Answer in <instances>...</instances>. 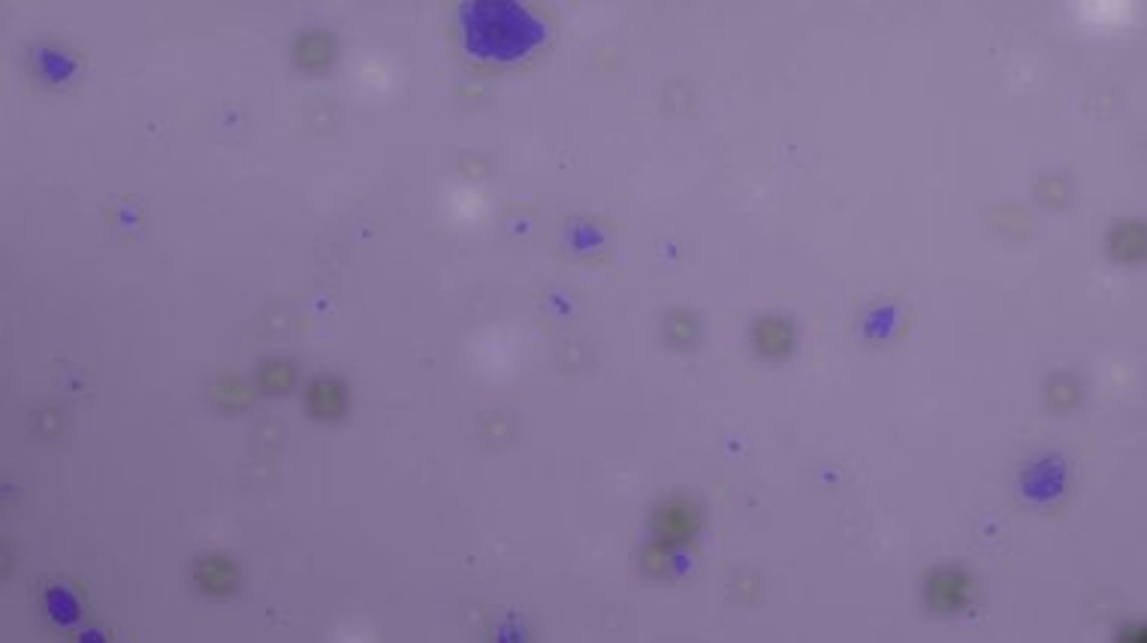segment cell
Returning <instances> with one entry per match:
<instances>
[{"instance_id": "6da1fadb", "label": "cell", "mask_w": 1147, "mask_h": 643, "mask_svg": "<svg viewBox=\"0 0 1147 643\" xmlns=\"http://www.w3.org/2000/svg\"><path fill=\"white\" fill-rule=\"evenodd\" d=\"M698 526H701V514L683 496L665 499L659 508H655V514H652V535H655V541L671 547V550H680V547L692 544L695 535H698Z\"/></svg>"}, {"instance_id": "7a4b0ae2", "label": "cell", "mask_w": 1147, "mask_h": 643, "mask_svg": "<svg viewBox=\"0 0 1147 643\" xmlns=\"http://www.w3.org/2000/svg\"><path fill=\"white\" fill-rule=\"evenodd\" d=\"M927 598L936 610H963L972 598V580L960 568H939L927 580Z\"/></svg>"}, {"instance_id": "3957f363", "label": "cell", "mask_w": 1147, "mask_h": 643, "mask_svg": "<svg viewBox=\"0 0 1147 643\" xmlns=\"http://www.w3.org/2000/svg\"><path fill=\"white\" fill-rule=\"evenodd\" d=\"M194 583L200 586V592L206 595H215V598H224V595H233L236 586H239V568L233 559H227L224 553H209V556H200L197 565H194Z\"/></svg>"}, {"instance_id": "277c9868", "label": "cell", "mask_w": 1147, "mask_h": 643, "mask_svg": "<svg viewBox=\"0 0 1147 643\" xmlns=\"http://www.w3.org/2000/svg\"><path fill=\"white\" fill-rule=\"evenodd\" d=\"M305 411L314 420H339L348 411V390L336 378H314L305 390Z\"/></svg>"}, {"instance_id": "5b68a950", "label": "cell", "mask_w": 1147, "mask_h": 643, "mask_svg": "<svg viewBox=\"0 0 1147 643\" xmlns=\"http://www.w3.org/2000/svg\"><path fill=\"white\" fill-rule=\"evenodd\" d=\"M336 52H339L336 40L330 34H323V31L299 34L296 43H293V61L305 73H323L326 67H333Z\"/></svg>"}, {"instance_id": "8992f818", "label": "cell", "mask_w": 1147, "mask_h": 643, "mask_svg": "<svg viewBox=\"0 0 1147 643\" xmlns=\"http://www.w3.org/2000/svg\"><path fill=\"white\" fill-rule=\"evenodd\" d=\"M755 348L764 354V357H785L788 351H791V345H794V333H791V327L785 324V320H779V317H767V320H761V324L755 327Z\"/></svg>"}, {"instance_id": "52a82bcc", "label": "cell", "mask_w": 1147, "mask_h": 643, "mask_svg": "<svg viewBox=\"0 0 1147 643\" xmlns=\"http://www.w3.org/2000/svg\"><path fill=\"white\" fill-rule=\"evenodd\" d=\"M296 369L290 360H266L257 372V387L269 396H284L293 390Z\"/></svg>"}, {"instance_id": "ba28073f", "label": "cell", "mask_w": 1147, "mask_h": 643, "mask_svg": "<svg viewBox=\"0 0 1147 643\" xmlns=\"http://www.w3.org/2000/svg\"><path fill=\"white\" fill-rule=\"evenodd\" d=\"M251 399V387L236 375H224L212 384V402L224 411H245Z\"/></svg>"}, {"instance_id": "9c48e42d", "label": "cell", "mask_w": 1147, "mask_h": 643, "mask_svg": "<svg viewBox=\"0 0 1147 643\" xmlns=\"http://www.w3.org/2000/svg\"><path fill=\"white\" fill-rule=\"evenodd\" d=\"M671 559H674V550H671V547H665V544H659V541H652V544L643 550V571L652 574V577H662V574L671 571Z\"/></svg>"}, {"instance_id": "30bf717a", "label": "cell", "mask_w": 1147, "mask_h": 643, "mask_svg": "<svg viewBox=\"0 0 1147 643\" xmlns=\"http://www.w3.org/2000/svg\"><path fill=\"white\" fill-rule=\"evenodd\" d=\"M695 317L689 314V311H677V314H671V320H668V339L674 342V345H689L692 339H695Z\"/></svg>"}, {"instance_id": "8fae6325", "label": "cell", "mask_w": 1147, "mask_h": 643, "mask_svg": "<svg viewBox=\"0 0 1147 643\" xmlns=\"http://www.w3.org/2000/svg\"><path fill=\"white\" fill-rule=\"evenodd\" d=\"M1114 248L1120 251V257H1138V251H1141V230L1135 227V230H1132V239H1129V227H1123V230L1117 233Z\"/></svg>"}]
</instances>
